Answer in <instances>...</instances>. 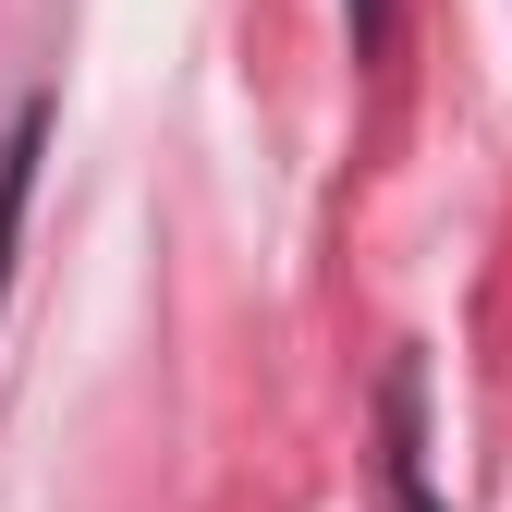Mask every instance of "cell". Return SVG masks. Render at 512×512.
Masks as SVG:
<instances>
[{
	"mask_svg": "<svg viewBox=\"0 0 512 512\" xmlns=\"http://www.w3.org/2000/svg\"><path fill=\"white\" fill-rule=\"evenodd\" d=\"M354 25H366V37H378V25H391V0H354Z\"/></svg>",
	"mask_w": 512,
	"mask_h": 512,
	"instance_id": "obj_1",
	"label": "cell"
}]
</instances>
